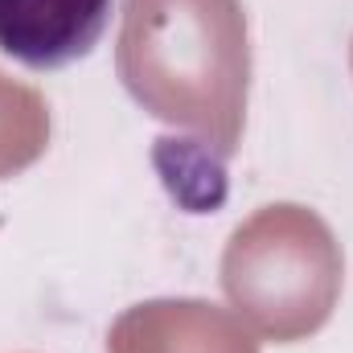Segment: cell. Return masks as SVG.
I'll list each match as a JSON object with an SVG mask.
<instances>
[{"mask_svg":"<svg viewBox=\"0 0 353 353\" xmlns=\"http://www.w3.org/2000/svg\"><path fill=\"white\" fill-rule=\"evenodd\" d=\"M50 148V103L0 70V181L25 173Z\"/></svg>","mask_w":353,"mask_h":353,"instance_id":"5","label":"cell"},{"mask_svg":"<svg viewBox=\"0 0 353 353\" xmlns=\"http://www.w3.org/2000/svg\"><path fill=\"white\" fill-rule=\"evenodd\" d=\"M107 353H259L251 325L210 300H144L115 316Z\"/></svg>","mask_w":353,"mask_h":353,"instance_id":"3","label":"cell"},{"mask_svg":"<svg viewBox=\"0 0 353 353\" xmlns=\"http://www.w3.org/2000/svg\"><path fill=\"white\" fill-rule=\"evenodd\" d=\"M111 17V0H0V50L33 70L87 58Z\"/></svg>","mask_w":353,"mask_h":353,"instance_id":"4","label":"cell"},{"mask_svg":"<svg viewBox=\"0 0 353 353\" xmlns=\"http://www.w3.org/2000/svg\"><path fill=\"white\" fill-rule=\"evenodd\" d=\"M115 70L152 119L234 157L251 90L243 0H123Z\"/></svg>","mask_w":353,"mask_h":353,"instance_id":"1","label":"cell"},{"mask_svg":"<svg viewBox=\"0 0 353 353\" xmlns=\"http://www.w3.org/2000/svg\"><path fill=\"white\" fill-rule=\"evenodd\" d=\"M345 288V255L329 222L296 201L255 210L222 251V292L255 337L296 345L321 333Z\"/></svg>","mask_w":353,"mask_h":353,"instance_id":"2","label":"cell"}]
</instances>
